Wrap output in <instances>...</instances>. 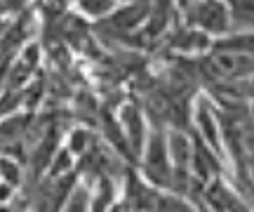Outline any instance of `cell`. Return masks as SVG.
<instances>
[{"instance_id":"cell-1","label":"cell","mask_w":254,"mask_h":212,"mask_svg":"<svg viewBox=\"0 0 254 212\" xmlns=\"http://www.w3.org/2000/svg\"><path fill=\"white\" fill-rule=\"evenodd\" d=\"M182 12L186 26L205 33L212 40L233 31L226 0H189L182 7Z\"/></svg>"},{"instance_id":"cell-2","label":"cell","mask_w":254,"mask_h":212,"mask_svg":"<svg viewBox=\"0 0 254 212\" xmlns=\"http://www.w3.org/2000/svg\"><path fill=\"white\" fill-rule=\"evenodd\" d=\"M144 160H141V175L151 186L158 189H167L172 184V163H170V153H167V141H165V130L151 128L148 137L144 144Z\"/></svg>"},{"instance_id":"cell-3","label":"cell","mask_w":254,"mask_h":212,"mask_svg":"<svg viewBox=\"0 0 254 212\" xmlns=\"http://www.w3.org/2000/svg\"><path fill=\"white\" fill-rule=\"evenodd\" d=\"M202 71L214 80H250L252 73V52H214L202 62Z\"/></svg>"},{"instance_id":"cell-4","label":"cell","mask_w":254,"mask_h":212,"mask_svg":"<svg viewBox=\"0 0 254 212\" xmlns=\"http://www.w3.org/2000/svg\"><path fill=\"white\" fill-rule=\"evenodd\" d=\"M144 111L134 106V104H125L123 111H120V130H123V139H125L132 153L134 156H141L146 144V137H148V125H146Z\"/></svg>"},{"instance_id":"cell-5","label":"cell","mask_w":254,"mask_h":212,"mask_svg":"<svg viewBox=\"0 0 254 212\" xmlns=\"http://www.w3.org/2000/svg\"><path fill=\"white\" fill-rule=\"evenodd\" d=\"M195 130H198L200 141L207 148H212L219 158L224 156V144H221V128H219V113L209 106L205 99H200L195 106Z\"/></svg>"},{"instance_id":"cell-6","label":"cell","mask_w":254,"mask_h":212,"mask_svg":"<svg viewBox=\"0 0 254 212\" xmlns=\"http://www.w3.org/2000/svg\"><path fill=\"white\" fill-rule=\"evenodd\" d=\"M209 43H212V38H207L195 28L186 26V24L174 36V47L182 50V52H205V50H209Z\"/></svg>"},{"instance_id":"cell-7","label":"cell","mask_w":254,"mask_h":212,"mask_svg":"<svg viewBox=\"0 0 254 212\" xmlns=\"http://www.w3.org/2000/svg\"><path fill=\"white\" fill-rule=\"evenodd\" d=\"M231 12V24L238 31H252L254 24V0H226Z\"/></svg>"},{"instance_id":"cell-8","label":"cell","mask_w":254,"mask_h":212,"mask_svg":"<svg viewBox=\"0 0 254 212\" xmlns=\"http://www.w3.org/2000/svg\"><path fill=\"white\" fill-rule=\"evenodd\" d=\"M73 167H75V158H73V153L68 148L62 146L55 151V156H50L45 172L50 175V179H64L66 175L73 172Z\"/></svg>"},{"instance_id":"cell-9","label":"cell","mask_w":254,"mask_h":212,"mask_svg":"<svg viewBox=\"0 0 254 212\" xmlns=\"http://www.w3.org/2000/svg\"><path fill=\"white\" fill-rule=\"evenodd\" d=\"M59 212H90V189L75 182L66 196V201L59 208Z\"/></svg>"},{"instance_id":"cell-10","label":"cell","mask_w":254,"mask_h":212,"mask_svg":"<svg viewBox=\"0 0 254 212\" xmlns=\"http://www.w3.org/2000/svg\"><path fill=\"white\" fill-rule=\"evenodd\" d=\"M116 7H120V0H78V9L90 19H106Z\"/></svg>"},{"instance_id":"cell-11","label":"cell","mask_w":254,"mask_h":212,"mask_svg":"<svg viewBox=\"0 0 254 212\" xmlns=\"http://www.w3.org/2000/svg\"><path fill=\"white\" fill-rule=\"evenodd\" d=\"M66 148H68V151L73 153V158L90 153V148H92V135H90V130H85V128L71 130L68 141H66Z\"/></svg>"},{"instance_id":"cell-12","label":"cell","mask_w":254,"mask_h":212,"mask_svg":"<svg viewBox=\"0 0 254 212\" xmlns=\"http://www.w3.org/2000/svg\"><path fill=\"white\" fill-rule=\"evenodd\" d=\"M0 179L12 186H17V189L21 184V179H24V167L19 165L12 156H7V153H0Z\"/></svg>"},{"instance_id":"cell-13","label":"cell","mask_w":254,"mask_h":212,"mask_svg":"<svg viewBox=\"0 0 254 212\" xmlns=\"http://www.w3.org/2000/svg\"><path fill=\"white\" fill-rule=\"evenodd\" d=\"M24 120H21V116H17V113H9V116H5L2 118V123H0V139L2 141H9V139H17L21 132H24V128L26 125H21Z\"/></svg>"},{"instance_id":"cell-14","label":"cell","mask_w":254,"mask_h":212,"mask_svg":"<svg viewBox=\"0 0 254 212\" xmlns=\"http://www.w3.org/2000/svg\"><path fill=\"white\" fill-rule=\"evenodd\" d=\"M14 196H17V186H12L0 179V208H12Z\"/></svg>"},{"instance_id":"cell-15","label":"cell","mask_w":254,"mask_h":212,"mask_svg":"<svg viewBox=\"0 0 254 212\" xmlns=\"http://www.w3.org/2000/svg\"><path fill=\"white\" fill-rule=\"evenodd\" d=\"M195 212H212V210H207L205 205H200V208H195Z\"/></svg>"},{"instance_id":"cell-16","label":"cell","mask_w":254,"mask_h":212,"mask_svg":"<svg viewBox=\"0 0 254 212\" xmlns=\"http://www.w3.org/2000/svg\"><path fill=\"white\" fill-rule=\"evenodd\" d=\"M0 212H12V210L9 208H0Z\"/></svg>"}]
</instances>
